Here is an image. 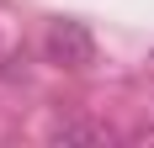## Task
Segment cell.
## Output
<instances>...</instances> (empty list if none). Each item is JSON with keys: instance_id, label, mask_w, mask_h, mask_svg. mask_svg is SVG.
<instances>
[{"instance_id": "obj_2", "label": "cell", "mask_w": 154, "mask_h": 148, "mask_svg": "<svg viewBox=\"0 0 154 148\" xmlns=\"http://www.w3.org/2000/svg\"><path fill=\"white\" fill-rule=\"evenodd\" d=\"M53 143H106V127H96V122H64V127H53Z\"/></svg>"}, {"instance_id": "obj_1", "label": "cell", "mask_w": 154, "mask_h": 148, "mask_svg": "<svg viewBox=\"0 0 154 148\" xmlns=\"http://www.w3.org/2000/svg\"><path fill=\"white\" fill-rule=\"evenodd\" d=\"M48 58L64 64V69H91L96 64L91 27H80V21H53V27H48Z\"/></svg>"}]
</instances>
